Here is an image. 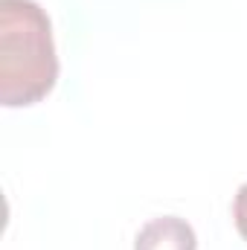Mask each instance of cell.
Returning a JSON list of instances; mask_svg holds the SVG:
<instances>
[{"label":"cell","mask_w":247,"mask_h":250,"mask_svg":"<svg viewBox=\"0 0 247 250\" xmlns=\"http://www.w3.org/2000/svg\"><path fill=\"white\" fill-rule=\"evenodd\" d=\"M233 218H236V227H239L242 239L247 242V181L239 187V192H236V201H233Z\"/></svg>","instance_id":"3957f363"},{"label":"cell","mask_w":247,"mask_h":250,"mask_svg":"<svg viewBox=\"0 0 247 250\" xmlns=\"http://www.w3.org/2000/svg\"><path fill=\"white\" fill-rule=\"evenodd\" d=\"M59 79L53 23L35 0H0V102H41Z\"/></svg>","instance_id":"6da1fadb"},{"label":"cell","mask_w":247,"mask_h":250,"mask_svg":"<svg viewBox=\"0 0 247 250\" xmlns=\"http://www.w3.org/2000/svg\"><path fill=\"white\" fill-rule=\"evenodd\" d=\"M134 250H198V236L186 218L160 215L140 227Z\"/></svg>","instance_id":"7a4b0ae2"}]
</instances>
